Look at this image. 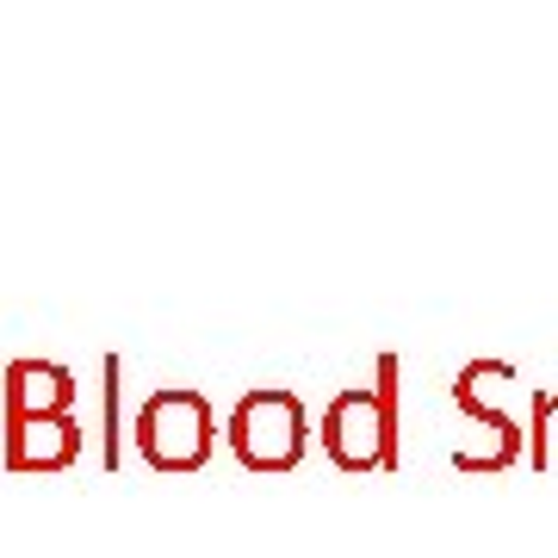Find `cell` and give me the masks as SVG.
I'll return each mask as SVG.
<instances>
[{"instance_id": "obj_1", "label": "cell", "mask_w": 558, "mask_h": 558, "mask_svg": "<svg viewBox=\"0 0 558 558\" xmlns=\"http://www.w3.org/2000/svg\"><path fill=\"white\" fill-rule=\"evenodd\" d=\"M211 440H218V422H211V403L199 391H156V398L137 410V447L156 472H199L211 459Z\"/></svg>"}, {"instance_id": "obj_2", "label": "cell", "mask_w": 558, "mask_h": 558, "mask_svg": "<svg viewBox=\"0 0 558 558\" xmlns=\"http://www.w3.org/2000/svg\"><path fill=\"white\" fill-rule=\"evenodd\" d=\"M304 403L292 391H248L230 410V447L248 472H292L304 459Z\"/></svg>"}, {"instance_id": "obj_3", "label": "cell", "mask_w": 558, "mask_h": 558, "mask_svg": "<svg viewBox=\"0 0 558 558\" xmlns=\"http://www.w3.org/2000/svg\"><path fill=\"white\" fill-rule=\"evenodd\" d=\"M323 447L348 472H373L391 459V403L385 391H341L323 416Z\"/></svg>"}, {"instance_id": "obj_4", "label": "cell", "mask_w": 558, "mask_h": 558, "mask_svg": "<svg viewBox=\"0 0 558 558\" xmlns=\"http://www.w3.org/2000/svg\"><path fill=\"white\" fill-rule=\"evenodd\" d=\"M81 447L69 416H13V453L7 465H69Z\"/></svg>"}, {"instance_id": "obj_5", "label": "cell", "mask_w": 558, "mask_h": 558, "mask_svg": "<svg viewBox=\"0 0 558 558\" xmlns=\"http://www.w3.org/2000/svg\"><path fill=\"white\" fill-rule=\"evenodd\" d=\"M7 385H13V416H62V410H69V398H75L69 373H62V366H44V360L13 366V373H7Z\"/></svg>"}]
</instances>
